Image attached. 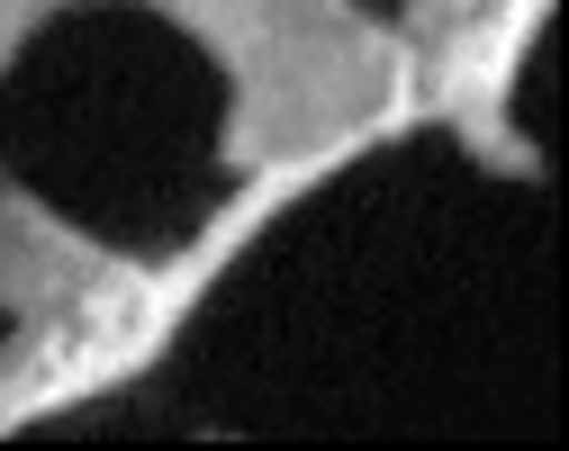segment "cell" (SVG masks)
Returning <instances> with one entry per match:
<instances>
[{"label": "cell", "mask_w": 569, "mask_h": 451, "mask_svg": "<svg viewBox=\"0 0 569 451\" xmlns=\"http://www.w3.org/2000/svg\"><path fill=\"white\" fill-rule=\"evenodd\" d=\"M172 28H190L208 54L236 72V118H227V163L236 172H343L352 154L416 127V72L398 28H371L343 0H172Z\"/></svg>", "instance_id": "7a4b0ae2"}, {"label": "cell", "mask_w": 569, "mask_h": 451, "mask_svg": "<svg viewBox=\"0 0 569 451\" xmlns=\"http://www.w3.org/2000/svg\"><path fill=\"white\" fill-rule=\"evenodd\" d=\"M542 37V0H516V10H479V0H443V10H407L398 46L416 72V118H443L488 172L542 181V154L516 136L507 118V82L516 54Z\"/></svg>", "instance_id": "3957f363"}, {"label": "cell", "mask_w": 569, "mask_h": 451, "mask_svg": "<svg viewBox=\"0 0 569 451\" xmlns=\"http://www.w3.org/2000/svg\"><path fill=\"white\" fill-rule=\"evenodd\" d=\"M326 172H262L190 253L172 262H127L82 244L73 225H54L28 190H10V424L46 415V407H73V398H109L127 389L136 370H154L172 352V334L190 325V308L208 298L271 208H290L299 190H317Z\"/></svg>", "instance_id": "6da1fadb"}]
</instances>
